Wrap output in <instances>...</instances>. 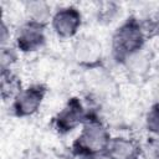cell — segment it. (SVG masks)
I'll return each instance as SVG.
<instances>
[{
  "instance_id": "cell-1",
  "label": "cell",
  "mask_w": 159,
  "mask_h": 159,
  "mask_svg": "<svg viewBox=\"0 0 159 159\" xmlns=\"http://www.w3.org/2000/svg\"><path fill=\"white\" fill-rule=\"evenodd\" d=\"M142 39H143V36H142L140 29L135 24L128 22L123 27L119 29V31L116 35L114 42H116L118 51L120 50L122 52L132 55L137 50H139Z\"/></svg>"
},
{
  "instance_id": "cell-2",
  "label": "cell",
  "mask_w": 159,
  "mask_h": 159,
  "mask_svg": "<svg viewBox=\"0 0 159 159\" xmlns=\"http://www.w3.org/2000/svg\"><path fill=\"white\" fill-rule=\"evenodd\" d=\"M80 24H81V16L78 11L73 7H67L57 11L52 20L53 29L62 37H70L75 35Z\"/></svg>"
},
{
  "instance_id": "cell-3",
  "label": "cell",
  "mask_w": 159,
  "mask_h": 159,
  "mask_svg": "<svg viewBox=\"0 0 159 159\" xmlns=\"http://www.w3.org/2000/svg\"><path fill=\"white\" fill-rule=\"evenodd\" d=\"M80 143L89 152H98L109 144V139L106 130L98 123H91L84 128Z\"/></svg>"
},
{
  "instance_id": "cell-4",
  "label": "cell",
  "mask_w": 159,
  "mask_h": 159,
  "mask_svg": "<svg viewBox=\"0 0 159 159\" xmlns=\"http://www.w3.org/2000/svg\"><path fill=\"white\" fill-rule=\"evenodd\" d=\"M42 91L40 88H29L21 92L16 99V109L19 114H31L34 113L41 103L42 99Z\"/></svg>"
},
{
  "instance_id": "cell-5",
  "label": "cell",
  "mask_w": 159,
  "mask_h": 159,
  "mask_svg": "<svg viewBox=\"0 0 159 159\" xmlns=\"http://www.w3.org/2000/svg\"><path fill=\"white\" fill-rule=\"evenodd\" d=\"M43 41L42 31L40 29V24L31 22L22 27L19 37V46L24 50H34L41 45Z\"/></svg>"
},
{
  "instance_id": "cell-6",
  "label": "cell",
  "mask_w": 159,
  "mask_h": 159,
  "mask_svg": "<svg viewBox=\"0 0 159 159\" xmlns=\"http://www.w3.org/2000/svg\"><path fill=\"white\" fill-rule=\"evenodd\" d=\"M109 155L114 159H133L137 153L135 145L125 139H114L108 144Z\"/></svg>"
},
{
  "instance_id": "cell-7",
  "label": "cell",
  "mask_w": 159,
  "mask_h": 159,
  "mask_svg": "<svg viewBox=\"0 0 159 159\" xmlns=\"http://www.w3.org/2000/svg\"><path fill=\"white\" fill-rule=\"evenodd\" d=\"M81 118H82L81 106L76 101H73L58 116V124L61 128L67 130V129H71L75 125H77L81 122Z\"/></svg>"
},
{
  "instance_id": "cell-8",
  "label": "cell",
  "mask_w": 159,
  "mask_h": 159,
  "mask_svg": "<svg viewBox=\"0 0 159 159\" xmlns=\"http://www.w3.org/2000/svg\"><path fill=\"white\" fill-rule=\"evenodd\" d=\"M101 55V47L98 46L97 42L92 40H84L81 41L77 46V56L81 61H87L92 62L96 61Z\"/></svg>"
},
{
  "instance_id": "cell-9",
  "label": "cell",
  "mask_w": 159,
  "mask_h": 159,
  "mask_svg": "<svg viewBox=\"0 0 159 159\" xmlns=\"http://www.w3.org/2000/svg\"><path fill=\"white\" fill-rule=\"evenodd\" d=\"M27 10L30 12V16L32 17V22L41 24L46 21L50 16V7L46 2L42 1H32L29 4Z\"/></svg>"
},
{
  "instance_id": "cell-10",
  "label": "cell",
  "mask_w": 159,
  "mask_h": 159,
  "mask_svg": "<svg viewBox=\"0 0 159 159\" xmlns=\"http://www.w3.org/2000/svg\"><path fill=\"white\" fill-rule=\"evenodd\" d=\"M148 127L150 130L159 133V106L154 108L148 116Z\"/></svg>"
},
{
  "instance_id": "cell-11",
  "label": "cell",
  "mask_w": 159,
  "mask_h": 159,
  "mask_svg": "<svg viewBox=\"0 0 159 159\" xmlns=\"http://www.w3.org/2000/svg\"><path fill=\"white\" fill-rule=\"evenodd\" d=\"M96 159H114V158H112L111 155H103V157H99V158H96Z\"/></svg>"
}]
</instances>
